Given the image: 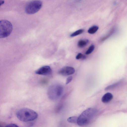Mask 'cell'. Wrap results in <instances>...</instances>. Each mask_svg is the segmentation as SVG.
Segmentation results:
<instances>
[{
    "label": "cell",
    "instance_id": "obj_1",
    "mask_svg": "<svg viewBox=\"0 0 127 127\" xmlns=\"http://www.w3.org/2000/svg\"><path fill=\"white\" fill-rule=\"evenodd\" d=\"M97 113L95 109L90 108L83 111L78 117L77 123L80 126H85L92 122L95 119Z\"/></svg>",
    "mask_w": 127,
    "mask_h": 127
},
{
    "label": "cell",
    "instance_id": "obj_2",
    "mask_svg": "<svg viewBox=\"0 0 127 127\" xmlns=\"http://www.w3.org/2000/svg\"><path fill=\"white\" fill-rule=\"evenodd\" d=\"M16 116L20 121L28 122L35 120L38 117V114L34 111L27 108L20 109L16 112Z\"/></svg>",
    "mask_w": 127,
    "mask_h": 127
},
{
    "label": "cell",
    "instance_id": "obj_3",
    "mask_svg": "<svg viewBox=\"0 0 127 127\" xmlns=\"http://www.w3.org/2000/svg\"><path fill=\"white\" fill-rule=\"evenodd\" d=\"M63 88L61 85L56 84L50 86L48 89V95L50 99L52 100H56L62 95Z\"/></svg>",
    "mask_w": 127,
    "mask_h": 127
},
{
    "label": "cell",
    "instance_id": "obj_4",
    "mask_svg": "<svg viewBox=\"0 0 127 127\" xmlns=\"http://www.w3.org/2000/svg\"><path fill=\"white\" fill-rule=\"evenodd\" d=\"M12 25L9 21L2 20L0 21V38H5L8 36L11 33Z\"/></svg>",
    "mask_w": 127,
    "mask_h": 127
},
{
    "label": "cell",
    "instance_id": "obj_5",
    "mask_svg": "<svg viewBox=\"0 0 127 127\" xmlns=\"http://www.w3.org/2000/svg\"><path fill=\"white\" fill-rule=\"evenodd\" d=\"M42 2L39 0H34L30 2L26 6L25 11L28 14H32L38 12L41 8Z\"/></svg>",
    "mask_w": 127,
    "mask_h": 127
},
{
    "label": "cell",
    "instance_id": "obj_6",
    "mask_svg": "<svg viewBox=\"0 0 127 127\" xmlns=\"http://www.w3.org/2000/svg\"><path fill=\"white\" fill-rule=\"evenodd\" d=\"M52 70L49 66L46 65L43 66L35 71V74L43 75H48L51 74Z\"/></svg>",
    "mask_w": 127,
    "mask_h": 127
},
{
    "label": "cell",
    "instance_id": "obj_7",
    "mask_svg": "<svg viewBox=\"0 0 127 127\" xmlns=\"http://www.w3.org/2000/svg\"><path fill=\"white\" fill-rule=\"evenodd\" d=\"M75 72L74 69L70 66L64 67L58 72L59 74L63 75H68L73 74Z\"/></svg>",
    "mask_w": 127,
    "mask_h": 127
},
{
    "label": "cell",
    "instance_id": "obj_8",
    "mask_svg": "<svg viewBox=\"0 0 127 127\" xmlns=\"http://www.w3.org/2000/svg\"><path fill=\"white\" fill-rule=\"evenodd\" d=\"M113 98V95L111 93H107L105 94L102 97V101L104 103H107L111 100Z\"/></svg>",
    "mask_w": 127,
    "mask_h": 127
},
{
    "label": "cell",
    "instance_id": "obj_9",
    "mask_svg": "<svg viewBox=\"0 0 127 127\" xmlns=\"http://www.w3.org/2000/svg\"><path fill=\"white\" fill-rule=\"evenodd\" d=\"M88 41L87 39L80 40L78 43V46L80 48L83 47L86 45Z\"/></svg>",
    "mask_w": 127,
    "mask_h": 127
},
{
    "label": "cell",
    "instance_id": "obj_10",
    "mask_svg": "<svg viewBox=\"0 0 127 127\" xmlns=\"http://www.w3.org/2000/svg\"><path fill=\"white\" fill-rule=\"evenodd\" d=\"M98 29V26H94L89 28L88 30V32L90 34H94L97 31Z\"/></svg>",
    "mask_w": 127,
    "mask_h": 127
},
{
    "label": "cell",
    "instance_id": "obj_11",
    "mask_svg": "<svg viewBox=\"0 0 127 127\" xmlns=\"http://www.w3.org/2000/svg\"><path fill=\"white\" fill-rule=\"evenodd\" d=\"M78 117L76 116H72L67 118V121L71 123H76L77 122Z\"/></svg>",
    "mask_w": 127,
    "mask_h": 127
},
{
    "label": "cell",
    "instance_id": "obj_12",
    "mask_svg": "<svg viewBox=\"0 0 127 127\" xmlns=\"http://www.w3.org/2000/svg\"><path fill=\"white\" fill-rule=\"evenodd\" d=\"M84 31V30L83 29L78 30L71 34L70 35V36L72 37L77 36L82 33Z\"/></svg>",
    "mask_w": 127,
    "mask_h": 127
},
{
    "label": "cell",
    "instance_id": "obj_13",
    "mask_svg": "<svg viewBox=\"0 0 127 127\" xmlns=\"http://www.w3.org/2000/svg\"><path fill=\"white\" fill-rule=\"evenodd\" d=\"M95 48V46L94 45H91L86 51L85 54L86 55H89L93 51Z\"/></svg>",
    "mask_w": 127,
    "mask_h": 127
},
{
    "label": "cell",
    "instance_id": "obj_14",
    "mask_svg": "<svg viewBox=\"0 0 127 127\" xmlns=\"http://www.w3.org/2000/svg\"><path fill=\"white\" fill-rule=\"evenodd\" d=\"M86 58V56L83 55L80 53H78L76 57V59H79L82 58L83 59H85Z\"/></svg>",
    "mask_w": 127,
    "mask_h": 127
},
{
    "label": "cell",
    "instance_id": "obj_15",
    "mask_svg": "<svg viewBox=\"0 0 127 127\" xmlns=\"http://www.w3.org/2000/svg\"><path fill=\"white\" fill-rule=\"evenodd\" d=\"M114 31V29L112 30L108 34L104 37L101 39V41H103L108 38L111 34L113 33Z\"/></svg>",
    "mask_w": 127,
    "mask_h": 127
},
{
    "label": "cell",
    "instance_id": "obj_16",
    "mask_svg": "<svg viewBox=\"0 0 127 127\" xmlns=\"http://www.w3.org/2000/svg\"><path fill=\"white\" fill-rule=\"evenodd\" d=\"M118 84L119 83H117L112 85L109 86L105 88V90H107L112 89L117 86Z\"/></svg>",
    "mask_w": 127,
    "mask_h": 127
},
{
    "label": "cell",
    "instance_id": "obj_17",
    "mask_svg": "<svg viewBox=\"0 0 127 127\" xmlns=\"http://www.w3.org/2000/svg\"><path fill=\"white\" fill-rule=\"evenodd\" d=\"M73 77L72 76H70L68 77L66 80V84H68L70 83L72 80Z\"/></svg>",
    "mask_w": 127,
    "mask_h": 127
},
{
    "label": "cell",
    "instance_id": "obj_18",
    "mask_svg": "<svg viewBox=\"0 0 127 127\" xmlns=\"http://www.w3.org/2000/svg\"><path fill=\"white\" fill-rule=\"evenodd\" d=\"M41 83L43 84H45L48 83V80L46 78H44L42 79L40 81Z\"/></svg>",
    "mask_w": 127,
    "mask_h": 127
},
{
    "label": "cell",
    "instance_id": "obj_19",
    "mask_svg": "<svg viewBox=\"0 0 127 127\" xmlns=\"http://www.w3.org/2000/svg\"><path fill=\"white\" fill-rule=\"evenodd\" d=\"M5 127H18V126L16 125L13 124H9L6 125Z\"/></svg>",
    "mask_w": 127,
    "mask_h": 127
},
{
    "label": "cell",
    "instance_id": "obj_20",
    "mask_svg": "<svg viewBox=\"0 0 127 127\" xmlns=\"http://www.w3.org/2000/svg\"><path fill=\"white\" fill-rule=\"evenodd\" d=\"M0 5H1L4 4V0H0Z\"/></svg>",
    "mask_w": 127,
    "mask_h": 127
}]
</instances>
